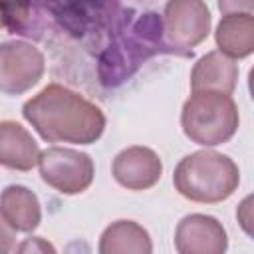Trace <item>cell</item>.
Listing matches in <instances>:
<instances>
[{
    "label": "cell",
    "mask_w": 254,
    "mask_h": 254,
    "mask_svg": "<svg viewBox=\"0 0 254 254\" xmlns=\"http://www.w3.org/2000/svg\"><path fill=\"white\" fill-rule=\"evenodd\" d=\"M238 64L218 50L206 52L190 69L192 91H216L230 95L238 83Z\"/></svg>",
    "instance_id": "obj_9"
},
{
    "label": "cell",
    "mask_w": 254,
    "mask_h": 254,
    "mask_svg": "<svg viewBox=\"0 0 254 254\" xmlns=\"http://www.w3.org/2000/svg\"><path fill=\"white\" fill-rule=\"evenodd\" d=\"M173 185L190 202L214 204L234 194L240 185V169L228 155L202 149L185 155L177 163Z\"/></svg>",
    "instance_id": "obj_2"
},
{
    "label": "cell",
    "mask_w": 254,
    "mask_h": 254,
    "mask_svg": "<svg viewBox=\"0 0 254 254\" xmlns=\"http://www.w3.org/2000/svg\"><path fill=\"white\" fill-rule=\"evenodd\" d=\"M111 175L127 190H147L161 181L163 161L153 149L133 145L115 155Z\"/></svg>",
    "instance_id": "obj_8"
},
{
    "label": "cell",
    "mask_w": 254,
    "mask_h": 254,
    "mask_svg": "<svg viewBox=\"0 0 254 254\" xmlns=\"http://www.w3.org/2000/svg\"><path fill=\"white\" fill-rule=\"evenodd\" d=\"M38 169L48 187L67 196L87 190L95 177V163L87 153L58 145L40 151Z\"/></svg>",
    "instance_id": "obj_4"
},
{
    "label": "cell",
    "mask_w": 254,
    "mask_h": 254,
    "mask_svg": "<svg viewBox=\"0 0 254 254\" xmlns=\"http://www.w3.org/2000/svg\"><path fill=\"white\" fill-rule=\"evenodd\" d=\"M240 125L238 105L232 95L216 91H192L183 103V133L200 147H216L234 137Z\"/></svg>",
    "instance_id": "obj_3"
},
{
    "label": "cell",
    "mask_w": 254,
    "mask_h": 254,
    "mask_svg": "<svg viewBox=\"0 0 254 254\" xmlns=\"http://www.w3.org/2000/svg\"><path fill=\"white\" fill-rule=\"evenodd\" d=\"M0 214L14 232H34L42 222L38 194L24 185H8L0 192Z\"/></svg>",
    "instance_id": "obj_11"
},
{
    "label": "cell",
    "mask_w": 254,
    "mask_h": 254,
    "mask_svg": "<svg viewBox=\"0 0 254 254\" xmlns=\"http://www.w3.org/2000/svg\"><path fill=\"white\" fill-rule=\"evenodd\" d=\"M97 254H153V240L143 224L121 218L101 232Z\"/></svg>",
    "instance_id": "obj_13"
},
{
    "label": "cell",
    "mask_w": 254,
    "mask_h": 254,
    "mask_svg": "<svg viewBox=\"0 0 254 254\" xmlns=\"http://www.w3.org/2000/svg\"><path fill=\"white\" fill-rule=\"evenodd\" d=\"M22 115L48 143L91 145L105 131L101 107L62 83H48L24 101Z\"/></svg>",
    "instance_id": "obj_1"
},
{
    "label": "cell",
    "mask_w": 254,
    "mask_h": 254,
    "mask_svg": "<svg viewBox=\"0 0 254 254\" xmlns=\"http://www.w3.org/2000/svg\"><path fill=\"white\" fill-rule=\"evenodd\" d=\"M14 254H58V250L50 240L42 236H30L16 246Z\"/></svg>",
    "instance_id": "obj_14"
},
{
    "label": "cell",
    "mask_w": 254,
    "mask_h": 254,
    "mask_svg": "<svg viewBox=\"0 0 254 254\" xmlns=\"http://www.w3.org/2000/svg\"><path fill=\"white\" fill-rule=\"evenodd\" d=\"M210 10L200 0H171L165 4L161 26L165 44L173 52L192 56V48L210 34Z\"/></svg>",
    "instance_id": "obj_5"
},
{
    "label": "cell",
    "mask_w": 254,
    "mask_h": 254,
    "mask_svg": "<svg viewBox=\"0 0 254 254\" xmlns=\"http://www.w3.org/2000/svg\"><path fill=\"white\" fill-rule=\"evenodd\" d=\"M214 42L218 52L230 60L248 58L254 52L252 12H242L240 8L236 12H224V16L216 26Z\"/></svg>",
    "instance_id": "obj_12"
},
{
    "label": "cell",
    "mask_w": 254,
    "mask_h": 254,
    "mask_svg": "<svg viewBox=\"0 0 254 254\" xmlns=\"http://www.w3.org/2000/svg\"><path fill=\"white\" fill-rule=\"evenodd\" d=\"M46 71V58L30 42L8 40L0 44V91L22 95L40 83Z\"/></svg>",
    "instance_id": "obj_6"
},
{
    "label": "cell",
    "mask_w": 254,
    "mask_h": 254,
    "mask_svg": "<svg viewBox=\"0 0 254 254\" xmlns=\"http://www.w3.org/2000/svg\"><path fill=\"white\" fill-rule=\"evenodd\" d=\"M177 254H226L228 234L222 222L210 214L192 212L175 228Z\"/></svg>",
    "instance_id": "obj_7"
},
{
    "label": "cell",
    "mask_w": 254,
    "mask_h": 254,
    "mask_svg": "<svg viewBox=\"0 0 254 254\" xmlns=\"http://www.w3.org/2000/svg\"><path fill=\"white\" fill-rule=\"evenodd\" d=\"M40 147L32 133L16 121H0V167L10 171H32L38 165Z\"/></svg>",
    "instance_id": "obj_10"
},
{
    "label": "cell",
    "mask_w": 254,
    "mask_h": 254,
    "mask_svg": "<svg viewBox=\"0 0 254 254\" xmlns=\"http://www.w3.org/2000/svg\"><path fill=\"white\" fill-rule=\"evenodd\" d=\"M16 244V232L0 214V254H10Z\"/></svg>",
    "instance_id": "obj_15"
}]
</instances>
